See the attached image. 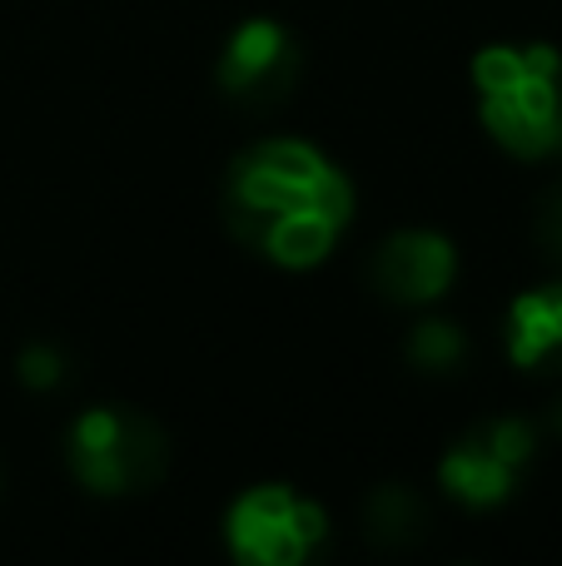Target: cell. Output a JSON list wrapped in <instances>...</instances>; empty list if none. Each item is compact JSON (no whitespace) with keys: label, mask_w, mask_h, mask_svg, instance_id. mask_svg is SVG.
<instances>
[{"label":"cell","mask_w":562,"mask_h":566,"mask_svg":"<svg viewBox=\"0 0 562 566\" xmlns=\"http://www.w3.org/2000/svg\"><path fill=\"white\" fill-rule=\"evenodd\" d=\"M354 219L348 175L309 139H259L229 165L225 224L279 269H314Z\"/></svg>","instance_id":"1"},{"label":"cell","mask_w":562,"mask_h":566,"mask_svg":"<svg viewBox=\"0 0 562 566\" xmlns=\"http://www.w3.org/2000/svg\"><path fill=\"white\" fill-rule=\"evenodd\" d=\"M483 129L518 159L562 155V55L553 45H488L473 60Z\"/></svg>","instance_id":"2"},{"label":"cell","mask_w":562,"mask_h":566,"mask_svg":"<svg viewBox=\"0 0 562 566\" xmlns=\"http://www.w3.org/2000/svg\"><path fill=\"white\" fill-rule=\"evenodd\" d=\"M65 462L75 482L95 497H135L149 492L169 468V438L139 408H90L70 422Z\"/></svg>","instance_id":"3"},{"label":"cell","mask_w":562,"mask_h":566,"mask_svg":"<svg viewBox=\"0 0 562 566\" xmlns=\"http://www.w3.org/2000/svg\"><path fill=\"white\" fill-rule=\"evenodd\" d=\"M225 542L235 562L249 566H304L329 542V512L284 482H264L235 497Z\"/></svg>","instance_id":"4"},{"label":"cell","mask_w":562,"mask_h":566,"mask_svg":"<svg viewBox=\"0 0 562 566\" xmlns=\"http://www.w3.org/2000/svg\"><path fill=\"white\" fill-rule=\"evenodd\" d=\"M299 70H304V50L289 35L279 20H244V25L229 35L225 55L215 65V85L244 115H269L279 109L299 85Z\"/></svg>","instance_id":"5"},{"label":"cell","mask_w":562,"mask_h":566,"mask_svg":"<svg viewBox=\"0 0 562 566\" xmlns=\"http://www.w3.org/2000/svg\"><path fill=\"white\" fill-rule=\"evenodd\" d=\"M538 432L523 418H493L478 422L473 432L454 442L438 462V482L448 497H458L464 507H498L513 497L518 472L533 462Z\"/></svg>","instance_id":"6"},{"label":"cell","mask_w":562,"mask_h":566,"mask_svg":"<svg viewBox=\"0 0 562 566\" xmlns=\"http://www.w3.org/2000/svg\"><path fill=\"white\" fill-rule=\"evenodd\" d=\"M454 274L458 249L434 229H404V234H388L374 249V289L388 303H404V308L444 298L454 289Z\"/></svg>","instance_id":"7"},{"label":"cell","mask_w":562,"mask_h":566,"mask_svg":"<svg viewBox=\"0 0 562 566\" xmlns=\"http://www.w3.org/2000/svg\"><path fill=\"white\" fill-rule=\"evenodd\" d=\"M508 358L518 368L562 363V283L513 298V308H508Z\"/></svg>","instance_id":"8"},{"label":"cell","mask_w":562,"mask_h":566,"mask_svg":"<svg viewBox=\"0 0 562 566\" xmlns=\"http://www.w3.org/2000/svg\"><path fill=\"white\" fill-rule=\"evenodd\" d=\"M364 532L374 547L384 552H408L428 537V507L414 488H398V482H384V488L368 492L364 502Z\"/></svg>","instance_id":"9"},{"label":"cell","mask_w":562,"mask_h":566,"mask_svg":"<svg viewBox=\"0 0 562 566\" xmlns=\"http://www.w3.org/2000/svg\"><path fill=\"white\" fill-rule=\"evenodd\" d=\"M408 358H414L424 373H454L458 363L468 358V338H464V328H458V323L424 318L414 328V338H408Z\"/></svg>","instance_id":"10"},{"label":"cell","mask_w":562,"mask_h":566,"mask_svg":"<svg viewBox=\"0 0 562 566\" xmlns=\"http://www.w3.org/2000/svg\"><path fill=\"white\" fill-rule=\"evenodd\" d=\"M15 373H20V382H25L30 392H55L60 382L70 378V368H65V353H60L55 343H30V348L20 353Z\"/></svg>","instance_id":"11"},{"label":"cell","mask_w":562,"mask_h":566,"mask_svg":"<svg viewBox=\"0 0 562 566\" xmlns=\"http://www.w3.org/2000/svg\"><path fill=\"white\" fill-rule=\"evenodd\" d=\"M533 239H538V249H543V259L562 264V185H558V189H548V195L538 199Z\"/></svg>","instance_id":"12"},{"label":"cell","mask_w":562,"mask_h":566,"mask_svg":"<svg viewBox=\"0 0 562 566\" xmlns=\"http://www.w3.org/2000/svg\"><path fill=\"white\" fill-rule=\"evenodd\" d=\"M553 428L562 432V402H558V412H553Z\"/></svg>","instance_id":"13"}]
</instances>
